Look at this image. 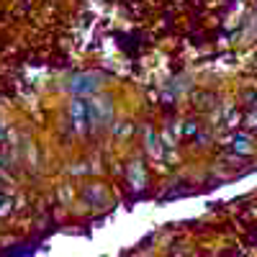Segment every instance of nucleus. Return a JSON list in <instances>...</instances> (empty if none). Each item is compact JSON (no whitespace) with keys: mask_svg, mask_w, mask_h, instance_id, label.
I'll list each match as a JSON object with an SVG mask.
<instances>
[{"mask_svg":"<svg viewBox=\"0 0 257 257\" xmlns=\"http://www.w3.org/2000/svg\"><path fill=\"white\" fill-rule=\"evenodd\" d=\"M70 121H72V126L77 128V132H82L85 123L90 121V103L82 100V98H75L70 103Z\"/></svg>","mask_w":257,"mask_h":257,"instance_id":"nucleus-1","label":"nucleus"},{"mask_svg":"<svg viewBox=\"0 0 257 257\" xmlns=\"http://www.w3.org/2000/svg\"><path fill=\"white\" fill-rule=\"evenodd\" d=\"M70 88H72L75 95H85V93H95V90H98V82H95L90 75H80V77L72 80Z\"/></svg>","mask_w":257,"mask_h":257,"instance_id":"nucleus-2","label":"nucleus"},{"mask_svg":"<svg viewBox=\"0 0 257 257\" xmlns=\"http://www.w3.org/2000/svg\"><path fill=\"white\" fill-rule=\"evenodd\" d=\"M229 147L234 149V152H239V155H252L254 152V147H252V139L247 134H234L229 139Z\"/></svg>","mask_w":257,"mask_h":257,"instance_id":"nucleus-3","label":"nucleus"},{"mask_svg":"<svg viewBox=\"0 0 257 257\" xmlns=\"http://www.w3.org/2000/svg\"><path fill=\"white\" fill-rule=\"evenodd\" d=\"M242 100L249 103V105H257V90H244L242 93Z\"/></svg>","mask_w":257,"mask_h":257,"instance_id":"nucleus-4","label":"nucleus"},{"mask_svg":"<svg viewBox=\"0 0 257 257\" xmlns=\"http://www.w3.org/2000/svg\"><path fill=\"white\" fill-rule=\"evenodd\" d=\"M244 123H247L249 132H257V111H254V113H249V116L244 118Z\"/></svg>","mask_w":257,"mask_h":257,"instance_id":"nucleus-5","label":"nucleus"},{"mask_svg":"<svg viewBox=\"0 0 257 257\" xmlns=\"http://www.w3.org/2000/svg\"><path fill=\"white\" fill-rule=\"evenodd\" d=\"M8 206H11V198L0 193V213H6V211H8Z\"/></svg>","mask_w":257,"mask_h":257,"instance_id":"nucleus-6","label":"nucleus"},{"mask_svg":"<svg viewBox=\"0 0 257 257\" xmlns=\"http://www.w3.org/2000/svg\"><path fill=\"white\" fill-rule=\"evenodd\" d=\"M183 257H188V254H183Z\"/></svg>","mask_w":257,"mask_h":257,"instance_id":"nucleus-7","label":"nucleus"}]
</instances>
